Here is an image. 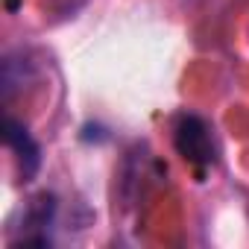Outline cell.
Instances as JSON below:
<instances>
[{
    "instance_id": "obj_1",
    "label": "cell",
    "mask_w": 249,
    "mask_h": 249,
    "mask_svg": "<svg viewBox=\"0 0 249 249\" xmlns=\"http://www.w3.org/2000/svg\"><path fill=\"white\" fill-rule=\"evenodd\" d=\"M173 147L199 173L208 170L217 161V147H214L211 129H208V123L202 117H196V114H182L176 120V126H173Z\"/></svg>"
},
{
    "instance_id": "obj_2",
    "label": "cell",
    "mask_w": 249,
    "mask_h": 249,
    "mask_svg": "<svg viewBox=\"0 0 249 249\" xmlns=\"http://www.w3.org/2000/svg\"><path fill=\"white\" fill-rule=\"evenodd\" d=\"M3 135H6V147L15 153L21 179L30 182V179L38 173V167H41V150H38L36 138L30 135V129L24 126V123L15 120V117H6V132H3Z\"/></svg>"
},
{
    "instance_id": "obj_3",
    "label": "cell",
    "mask_w": 249,
    "mask_h": 249,
    "mask_svg": "<svg viewBox=\"0 0 249 249\" xmlns=\"http://www.w3.org/2000/svg\"><path fill=\"white\" fill-rule=\"evenodd\" d=\"M53 214H56V196L53 194H38L27 202L24 208V229L27 234L21 237V243H41L47 246L50 237H47V226L53 223Z\"/></svg>"
}]
</instances>
